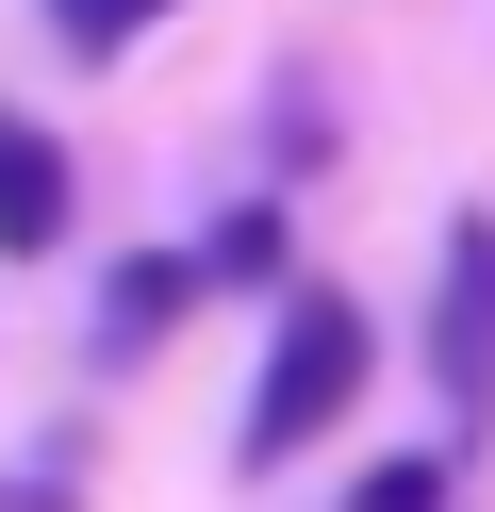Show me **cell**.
Wrapping results in <instances>:
<instances>
[{"mask_svg":"<svg viewBox=\"0 0 495 512\" xmlns=\"http://www.w3.org/2000/svg\"><path fill=\"white\" fill-rule=\"evenodd\" d=\"M363 380H380L363 298H347V281H281V298H264V380H248V413H231V463L281 479L297 446H330L363 413Z\"/></svg>","mask_w":495,"mask_h":512,"instance_id":"obj_1","label":"cell"},{"mask_svg":"<svg viewBox=\"0 0 495 512\" xmlns=\"http://www.w3.org/2000/svg\"><path fill=\"white\" fill-rule=\"evenodd\" d=\"M446 446H462V430H446ZM446 446H396V463H363V479H347V512H446V496H462V463H446Z\"/></svg>","mask_w":495,"mask_h":512,"instance_id":"obj_6","label":"cell"},{"mask_svg":"<svg viewBox=\"0 0 495 512\" xmlns=\"http://www.w3.org/2000/svg\"><path fill=\"white\" fill-rule=\"evenodd\" d=\"M429 413L462 446L495 430V215H446V265H429Z\"/></svg>","mask_w":495,"mask_h":512,"instance_id":"obj_2","label":"cell"},{"mask_svg":"<svg viewBox=\"0 0 495 512\" xmlns=\"http://www.w3.org/2000/svg\"><path fill=\"white\" fill-rule=\"evenodd\" d=\"M198 248H215V281H231V298H281V281H297V265H281V199H231Z\"/></svg>","mask_w":495,"mask_h":512,"instance_id":"obj_5","label":"cell"},{"mask_svg":"<svg viewBox=\"0 0 495 512\" xmlns=\"http://www.w3.org/2000/svg\"><path fill=\"white\" fill-rule=\"evenodd\" d=\"M66 215H83V166H66V133L0 100V265H50V248H66Z\"/></svg>","mask_w":495,"mask_h":512,"instance_id":"obj_4","label":"cell"},{"mask_svg":"<svg viewBox=\"0 0 495 512\" xmlns=\"http://www.w3.org/2000/svg\"><path fill=\"white\" fill-rule=\"evenodd\" d=\"M165 17H182V0H50V34L83 50V67H116L132 34H165Z\"/></svg>","mask_w":495,"mask_h":512,"instance_id":"obj_7","label":"cell"},{"mask_svg":"<svg viewBox=\"0 0 495 512\" xmlns=\"http://www.w3.org/2000/svg\"><path fill=\"white\" fill-rule=\"evenodd\" d=\"M215 298V248H132L116 281H99V331H83V364L116 380V364H149L165 331H182V314Z\"/></svg>","mask_w":495,"mask_h":512,"instance_id":"obj_3","label":"cell"}]
</instances>
